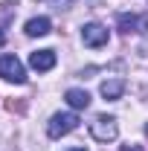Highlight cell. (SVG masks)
<instances>
[{
  "instance_id": "14",
  "label": "cell",
  "mask_w": 148,
  "mask_h": 151,
  "mask_svg": "<svg viewBox=\"0 0 148 151\" xmlns=\"http://www.w3.org/2000/svg\"><path fill=\"white\" fill-rule=\"evenodd\" d=\"M70 151H84V148H70Z\"/></svg>"
},
{
  "instance_id": "10",
  "label": "cell",
  "mask_w": 148,
  "mask_h": 151,
  "mask_svg": "<svg viewBox=\"0 0 148 151\" xmlns=\"http://www.w3.org/2000/svg\"><path fill=\"white\" fill-rule=\"evenodd\" d=\"M6 111L23 113V111H26V99H9V102H6Z\"/></svg>"
},
{
  "instance_id": "13",
  "label": "cell",
  "mask_w": 148,
  "mask_h": 151,
  "mask_svg": "<svg viewBox=\"0 0 148 151\" xmlns=\"http://www.w3.org/2000/svg\"><path fill=\"white\" fill-rule=\"evenodd\" d=\"M3 41H6V35H3V32H0V44H3Z\"/></svg>"
},
{
  "instance_id": "15",
  "label": "cell",
  "mask_w": 148,
  "mask_h": 151,
  "mask_svg": "<svg viewBox=\"0 0 148 151\" xmlns=\"http://www.w3.org/2000/svg\"><path fill=\"white\" fill-rule=\"evenodd\" d=\"M145 137H148V125H145Z\"/></svg>"
},
{
  "instance_id": "8",
  "label": "cell",
  "mask_w": 148,
  "mask_h": 151,
  "mask_svg": "<svg viewBox=\"0 0 148 151\" xmlns=\"http://www.w3.org/2000/svg\"><path fill=\"white\" fill-rule=\"evenodd\" d=\"M125 87H128L125 78H108V81H102V96L111 99V102H116V99H122Z\"/></svg>"
},
{
  "instance_id": "5",
  "label": "cell",
  "mask_w": 148,
  "mask_h": 151,
  "mask_svg": "<svg viewBox=\"0 0 148 151\" xmlns=\"http://www.w3.org/2000/svg\"><path fill=\"white\" fill-rule=\"evenodd\" d=\"M108 38H111V32H108V26H102V23H87L84 29H81V41H84V47H105L108 44Z\"/></svg>"
},
{
  "instance_id": "4",
  "label": "cell",
  "mask_w": 148,
  "mask_h": 151,
  "mask_svg": "<svg viewBox=\"0 0 148 151\" xmlns=\"http://www.w3.org/2000/svg\"><path fill=\"white\" fill-rule=\"evenodd\" d=\"M116 26H119V32H137V35H145L148 32V12L145 15H131V12H122L119 18H116Z\"/></svg>"
},
{
  "instance_id": "12",
  "label": "cell",
  "mask_w": 148,
  "mask_h": 151,
  "mask_svg": "<svg viewBox=\"0 0 148 151\" xmlns=\"http://www.w3.org/2000/svg\"><path fill=\"white\" fill-rule=\"evenodd\" d=\"M119 151H142V145H122Z\"/></svg>"
},
{
  "instance_id": "6",
  "label": "cell",
  "mask_w": 148,
  "mask_h": 151,
  "mask_svg": "<svg viewBox=\"0 0 148 151\" xmlns=\"http://www.w3.org/2000/svg\"><path fill=\"white\" fill-rule=\"evenodd\" d=\"M55 50H38V52H32L29 55V67L32 70H38V73H47V70H52L55 67Z\"/></svg>"
},
{
  "instance_id": "11",
  "label": "cell",
  "mask_w": 148,
  "mask_h": 151,
  "mask_svg": "<svg viewBox=\"0 0 148 151\" xmlns=\"http://www.w3.org/2000/svg\"><path fill=\"white\" fill-rule=\"evenodd\" d=\"M44 3H50V6H55V9H64V6H70L75 0H44Z\"/></svg>"
},
{
  "instance_id": "3",
  "label": "cell",
  "mask_w": 148,
  "mask_h": 151,
  "mask_svg": "<svg viewBox=\"0 0 148 151\" xmlns=\"http://www.w3.org/2000/svg\"><path fill=\"white\" fill-rule=\"evenodd\" d=\"M0 78L15 81V84H23L26 81V70H23V64H20L18 55H0Z\"/></svg>"
},
{
  "instance_id": "9",
  "label": "cell",
  "mask_w": 148,
  "mask_h": 151,
  "mask_svg": "<svg viewBox=\"0 0 148 151\" xmlns=\"http://www.w3.org/2000/svg\"><path fill=\"white\" fill-rule=\"evenodd\" d=\"M50 29H52V23H50V18H32L26 20V35L29 38H41V35H50Z\"/></svg>"
},
{
  "instance_id": "1",
  "label": "cell",
  "mask_w": 148,
  "mask_h": 151,
  "mask_svg": "<svg viewBox=\"0 0 148 151\" xmlns=\"http://www.w3.org/2000/svg\"><path fill=\"white\" fill-rule=\"evenodd\" d=\"M90 137L96 142H113L116 137H119V125H116V119L108 116V113H102V116H96L90 122Z\"/></svg>"
},
{
  "instance_id": "2",
  "label": "cell",
  "mask_w": 148,
  "mask_h": 151,
  "mask_svg": "<svg viewBox=\"0 0 148 151\" xmlns=\"http://www.w3.org/2000/svg\"><path fill=\"white\" fill-rule=\"evenodd\" d=\"M75 128H78V116L75 113H55L50 119V125H47V134H50V139H61V137H67Z\"/></svg>"
},
{
  "instance_id": "7",
  "label": "cell",
  "mask_w": 148,
  "mask_h": 151,
  "mask_svg": "<svg viewBox=\"0 0 148 151\" xmlns=\"http://www.w3.org/2000/svg\"><path fill=\"white\" fill-rule=\"evenodd\" d=\"M64 99H67V105H70L73 111H84V108H90V93H87V90L70 87V90L64 93Z\"/></svg>"
}]
</instances>
